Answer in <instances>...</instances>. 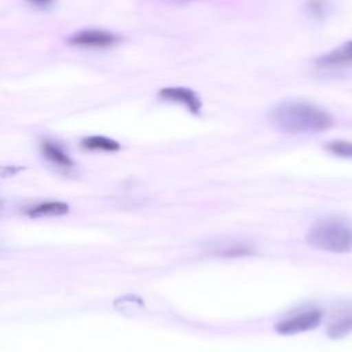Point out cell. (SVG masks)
Here are the masks:
<instances>
[{"label":"cell","mask_w":352,"mask_h":352,"mask_svg":"<svg viewBox=\"0 0 352 352\" xmlns=\"http://www.w3.org/2000/svg\"><path fill=\"white\" fill-rule=\"evenodd\" d=\"M271 122L286 133H318L334 125L333 116L305 100H286L276 104L270 114Z\"/></svg>","instance_id":"obj_1"},{"label":"cell","mask_w":352,"mask_h":352,"mask_svg":"<svg viewBox=\"0 0 352 352\" xmlns=\"http://www.w3.org/2000/svg\"><path fill=\"white\" fill-rule=\"evenodd\" d=\"M308 243L330 253H348L352 250V224L344 219H326L309 230Z\"/></svg>","instance_id":"obj_2"},{"label":"cell","mask_w":352,"mask_h":352,"mask_svg":"<svg viewBox=\"0 0 352 352\" xmlns=\"http://www.w3.org/2000/svg\"><path fill=\"white\" fill-rule=\"evenodd\" d=\"M320 320H322V312L318 309H309V311H304L297 315H293L290 318H286L285 320L279 322L275 329L279 334H285V336L298 334V333H304L318 327Z\"/></svg>","instance_id":"obj_3"},{"label":"cell","mask_w":352,"mask_h":352,"mask_svg":"<svg viewBox=\"0 0 352 352\" xmlns=\"http://www.w3.org/2000/svg\"><path fill=\"white\" fill-rule=\"evenodd\" d=\"M117 41H118V37L114 33L99 30V29L80 30L69 38V43L72 45L85 47V48H106V47L114 45Z\"/></svg>","instance_id":"obj_4"},{"label":"cell","mask_w":352,"mask_h":352,"mask_svg":"<svg viewBox=\"0 0 352 352\" xmlns=\"http://www.w3.org/2000/svg\"><path fill=\"white\" fill-rule=\"evenodd\" d=\"M160 96L169 102H177L186 106L191 113L197 114L201 110L199 96L186 87H166L160 91Z\"/></svg>","instance_id":"obj_5"},{"label":"cell","mask_w":352,"mask_h":352,"mask_svg":"<svg viewBox=\"0 0 352 352\" xmlns=\"http://www.w3.org/2000/svg\"><path fill=\"white\" fill-rule=\"evenodd\" d=\"M352 65V40L320 55L316 59V66L322 69H334Z\"/></svg>","instance_id":"obj_6"},{"label":"cell","mask_w":352,"mask_h":352,"mask_svg":"<svg viewBox=\"0 0 352 352\" xmlns=\"http://www.w3.org/2000/svg\"><path fill=\"white\" fill-rule=\"evenodd\" d=\"M69 212V205L59 201L43 202L28 210V214L32 217H43V216H60Z\"/></svg>","instance_id":"obj_7"},{"label":"cell","mask_w":352,"mask_h":352,"mask_svg":"<svg viewBox=\"0 0 352 352\" xmlns=\"http://www.w3.org/2000/svg\"><path fill=\"white\" fill-rule=\"evenodd\" d=\"M41 151L43 154L54 164H56L58 166H62V168H70L73 165V161L70 160V157L55 143L52 142H43L41 144Z\"/></svg>","instance_id":"obj_8"},{"label":"cell","mask_w":352,"mask_h":352,"mask_svg":"<svg viewBox=\"0 0 352 352\" xmlns=\"http://www.w3.org/2000/svg\"><path fill=\"white\" fill-rule=\"evenodd\" d=\"M82 147L89 150H100V151H117L120 150V144L106 136H88L81 142Z\"/></svg>","instance_id":"obj_9"},{"label":"cell","mask_w":352,"mask_h":352,"mask_svg":"<svg viewBox=\"0 0 352 352\" xmlns=\"http://www.w3.org/2000/svg\"><path fill=\"white\" fill-rule=\"evenodd\" d=\"M331 10L329 0H307L305 12L315 21H323Z\"/></svg>","instance_id":"obj_10"},{"label":"cell","mask_w":352,"mask_h":352,"mask_svg":"<svg viewBox=\"0 0 352 352\" xmlns=\"http://www.w3.org/2000/svg\"><path fill=\"white\" fill-rule=\"evenodd\" d=\"M352 331V316H345V318H340L336 322H333L329 329L327 333L330 337L333 338H340L346 336L348 333Z\"/></svg>","instance_id":"obj_11"},{"label":"cell","mask_w":352,"mask_h":352,"mask_svg":"<svg viewBox=\"0 0 352 352\" xmlns=\"http://www.w3.org/2000/svg\"><path fill=\"white\" fill-rule=\"evenodd\" d=\"M326 148L337 157L352 158V142L345 140H333L326 144Z\"/></svg>","instance_id":"obj_12"},{"label":"cell","mask_w":352,"mask_h":352,"mask_svg":"<svg viewBox=\"0 0 352 352\" xmlns=\"http://www.w3.org/2000/svg\"><path fill=\"white\" fill-rule=\"evenodd\" d=\"M28 1H30L34 6H38V7H47V6L54 3V0H28Z\"/></svg>","instance_id":"obj_13"}]
</instances>
